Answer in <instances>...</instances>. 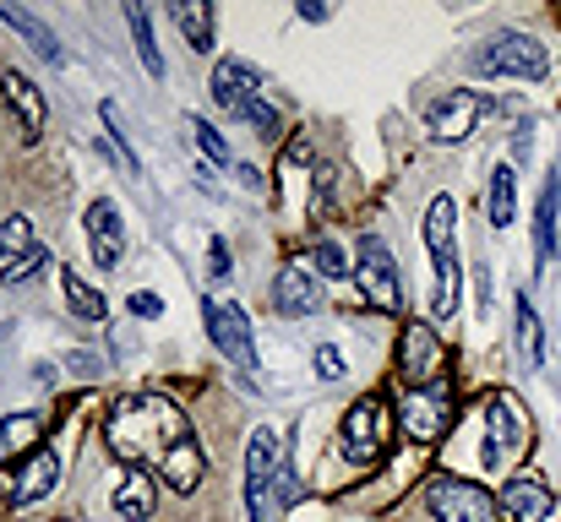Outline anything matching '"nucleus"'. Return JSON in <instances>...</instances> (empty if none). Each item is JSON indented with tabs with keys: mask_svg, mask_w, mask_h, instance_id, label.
Masks as SVG:
<instances>
[{
	"mask_svg": "<svg viewBox=\"0 0 561 522\" xmlns=\"http://www.w3.org/2000/svg\"><path fill=\"white\" fill-rule=\"evenodd\" d=\"M229 267H234V262H229V245L213 234V240H207V278H213V283H224V278H229Z\"/></svg>",
	"mask_w": 561,
	"mask_h": 522,
	"instance_id": "nucleus-35",
	"label": "nucleus"
},
{
	"mask_svg": "<svg viewBox=\"0 0 561 522\" xmlns=\"http://www.w3.org/2000/svg\"><path fill=\"white\" fill-rule=\"evenodd\" d=\"M22 251H33V234H27V218H5V223H0V256L11 262V256H22Z\"/></svg>",
	"mask_w": 561,
	"mask_h": 522,
	"instance_id": "nucleus-34",
	"label": "nucleus"
},
{
	"mask_svg": "<svg viewBox=\"0 0 561 522\" xmlns=\"http://www.w3.org/2000/svg\"><path fill=\"white\" fill-rule=\"evenodd\" d=\"M458 245L453 251H436V294H431V311L436 316H453L458 311Z\"/></svg>",
	"mask_w": 561,
	"mask_h": 522,
	"instance_id": "nucleus-30",
	"label": "nucleus"
},
{
	"mask_svg": "<svg viewBox=\"0 0 561 522\" xmlns=\"http://www.w3.org/2000/svg\"><path fill=\"white\" fill-rule=\"evenodd\" d=\"M202 474H207V457H202V446H196V436H191L186 446H175V452L164 457V468H159L153 479H164L170 490H181V496H191V490L202 485Z\"/></svg>",
	"mask_w": 561,
	"mask_h": 522,
	"instance_id": "nucleus-22",
	"label": "nucleus"
},
{
	"mask_svg": "<svg viewBox=\"0 0 561 522\" xmlns=\"http://www.w3.org/2000/svg\"><path fill=\"white\" fill-rule=\"evenodd\" d=\"M213 104L224 109V115H234V120H245V126H256V137H278V109L267 104V93H262V77L245 66V60H218L213 66Z\"/></svg>",
	"mask_w": 561,
	"mask_h": 522,
	"instance_id": "nucleus-2",
	"label": "nucleus"
},
{
	"mask_svg": "<svg viewBox=\"0 0 561 522\" xmlns=\"http://www.w3.org/2000/svg\"><path fill=\"white\" fill-rule=\"evenodd\" d=\"M186 126H191V137H196V148L207 153V164H224V170H229V137H224L213 120H202V115H191Z\"/></svg>",
	"mask_w": 561,
	"mask_h": 522,
	"instance_id": "nucleus-33",
	"label": "nucleus"
},
{
	"mask_svg": "<svg viewBox=\"0 0 561 522\" xmlns=\"http://www.w3.org/2000/svg\"><path fill=\"white\" fill-rule=\"evenodd\" d=\"M88 245H93V262H99L104 272L121 267V256H126V223H121V207H115L110 196H99V201L88 207Z\"/></svg>",
	"mask_w": 561,
	"mask_h": 522,
	"instance_id": "nucleus-14",
	"label": "nucleus"
},
{
	"mask_svg": "<svg viewBox=\"0 0 561 522\" xmlns=\"http://www.w3.org/2000/svg\"><path fill=\"white\" fill-rule=\"evenodd\" d=\"M126 27H131V44H137L148 77H164V55H159V44H153V16H148V5L126 0Z\"/></svg>",
	"mask_w": 561,
	"mask_h": 522,
	"instance_id": "nucleus-27",
	"label": "nucleus"
},
{
	"mask_svg": "<svg viewBox=\"0 0 561 522\" xmlns=\"http://www.w3.org/2000/svg\"><path fill=\"white\" fill-rule=\"evenodd\" d=\"M311 364H317V375H322V381H339V375H344V353H339L333 344L317 348V359H311Z\"/></svg>",
	"mask_w": 561,
	"mask_h": 522,
	"instance_id": "nucleus-37",
	"label": "nucleus"
},
{
	"mask_svg": "<svg viewBox=\"0 0 561 522\" xmlns=\"http://www.w3.org/2000/svg\"><path fill=\"white\" fill-rule=\"evenodd\" d=\"M55 485H60V457H55L49 446H38V452H27V457L11 468L5 496H11V507H33V501H44Z\"/></svg>",
	"mask_w": 561,
	"mask_h": 522,
	"instance_id": "nucleus-13",
	"label": "nucleus"
},
{
	"mask_svg": "<svg viewBox=\"0 0 561 522\" xmlns=\"http://www.w3.org/2000/svg\"><path fill=\"white\" fill-rule=\"evenodd\" d=\"M485 109H496L485 93H474V88H453L447 98H436V104H431V115H425V131H431L436 142H463L469 131H480Z\"/></svg>",
	"mask_w": 561,
	"mask_h": 522,
	"instance_id": "nucleus-10",
	"label": "nucleus"
},
{
	"mask_svg": "<svg viewBox=\"0 0 561 522\" xmlns=\"http://www.w3.org/2000/svg\"><path fill=\"white\" fill-rule=\"evenodd\" d=\"M170 16H175V27L186 33V44L196 55H213V5L207 0H175Z\"/></svg>",
	"mask_w": 561,
	"mask_h": 522,
	"instance_id": "nucleus-24",
	"label": "nucleus"
},
{
	"mask_svg": "<svg viewBox=\"0 0 561 522\" xmlns=\"http://www.w3.org/2000/svg\"><path fill=\"white\" fill-rule=\"evenodd\" d=\"M425 507L436 522H502V501L474 485V479H458V474H442L425 485Z\"/></svg>",
	"mask_w": 561,
	"mask_h": 522,
	"instance_id": "nucleus-5",
	"label": "nucleus"
},
{
	"mask_svg": "<svg viewBox=\"0 0 561 522\" xmlns=\"http://www.w3.org/2000/svg\"><path fill=\"white\" fill-rule=\"evenodd\" d=\"M392 446V414L381 397H360L350 414H344V457L355 468H376Z\"/></svg>",
	"mask_w": 561,
	"mask_h": 522,
	"instance_id": "nucleus-7",
	"label": "nucleus"
},
{
	"mask_svg": "<svg viewBox=\"0 0 561 522\" xmlns=\"http://www.w3.org/2000/svg\"><path fill=\"white\" fill-rule=\"evenodd\" d=\"M295 11H300V22H328L333 16V5H322V0H300Z\"/></svg>",
	"mask_w": 561,
	"mask_h": 522,
	"instance_id": "nucleus-38",
	"label": "nucleus"
},
{
	"mask_svg": "<svg viewBox=\"0 0 561 522\" xmlns=\"http://www.w3.org/2000/svg\"><path fill=\"white\" fill-rule=\"evenodd\" d=\"M38 430H44L38 414H11V419H0V463L38 452Z\"/></svg>",
	"mask_w": 561,
	"mask_h": 522,
	"instance_id": "nucleus-26",
	"label": "nucleus"
},
{
	"mask_svg": "<svg viewBox=\"0 0 561 522\" xmlns=\"http://www.w3.org/2000/svg\"><path fill=\"white\" fill-rule=\"evenodd\" d=\"M485 463L491 468H502V463H513L524 446H529V425H524V414L513 408V397L507 392H491V403H485Z\"/></svg>",
	"mask_w": 561,
	"mask_h": 522,
	"instance_id": "nucleus-12",
	"label": "nucleus"
},
{
	"mask_svg": "<svg viewBox=\"0 0 561 522\" xmlns=\"http://www.w3.org/2000/svg\"><path fill=\"white\" fill-rule=\"evenodd\" d=\"M240 185H251V190H262V174L251 170V164H240Z\"/></svg>",
	"mask_w": 561,
	"mask_h": 522,
	"instance_id": "nucleus-43",
	"label": "nucleus"
},
{
	"mask_svg": "<svg viewBox=\"0 0 561 522\" xmlns=\"http://www.w3.org/2000/svg\"><path fill=\"white\" fill-rule=\"evenodd\" d=\"M202 316H207V338H213V348H218L240 375H251V370H256V344H251V322H245V311L229 305V300H207Z\"/></svg>",
	"mask_w": 561,
	"mask_h": 522,
	"instance_id": "nucleus-9",
	"label": "nucleus"
},
{
	"mask_svg": "<svg viewBox=\"0 0 561 522\" xmlns=\"http://www.w3.org/2000/svg\"><path fill=\"white\" fill-rule=\"evenodd\" d=\"M557 212H561V174H551L540 201H535V267H546L551 251H557Z\"/></svg>",
	"mask_w": 561,
	"mask_h": 522,
	"instance_id": "nucleus-21",
	"label": "nucleus"
},
{
	"mask_svg": "<svg viewBox=\"0 0 561 522\" xmlns=\"http://www.w3.org/2000/svg\"><path fill=\"white\" fill-rule=\"evenodd\" d=\"M44 267H49V251L33 245V251H22V256H11V262L0 267V283H5V289H22V283H33Z\"/></svg>",
	"mask_w": 561,
	"mask_h": 522,
	"instance_id": "nucleus-31",
	"label": "nucleus"
},
{
	"mask_svg": "<svg viewBox=\"0 0 561 522\" xmlns=\"http://www.w3.org/2000/svg\"><path fill=\"white\" fill-rule=\"evenodd\" d=\"M453 414H458V397H453V386H447V381H431V386H409V392H398L403 436H414L420 446L442 441V436H447V425H453Z\"/></svg>",
	"mask_w": 561,
	"mask_h": 522,
	"instance_id": "nucleus-6",
	"label": "nucleus"
},
{
	"mask_svg": "<svg viewBox=\"0 0 561 522\" xmlns=\"http://www.w3.org/2000/svg\"><path fill=\"white\" fill-rule=\"evenodd\" d=\"M322 305V289H317V272L306 262H284V272L273 278V311L278 316H311Z\"/></svg>",
	"mask_w": 561,
	"mask_h": 522,
	"instance_id": "nucleus-15",
	"label": "nucleus"
},
{
	"mask_svg": "<svg viewBox=\"0 0 561 522\" xmlns=\"http://www.w3.org/2000/svg\"><path fill=\"white\" fill-rule=\"evenodd\" d=\"M0 93H5V104H11L22 137H38V131H44V93H38L22 71H0Z\"/></svg>",
	"mask_w": 561,
	"mask_h": 522,
	"instance_id": "nucleus-18",
	"label": "nucleus"
},
{
	"mask_svg": "<svg viewBox=\"0 0 561 522\" xmlns=\"http://www.w3.org/2000/svg\"><path fill=\"white\" fill-rule=\"evenodd\" d=\"M442 338L431 322H403V338H398V381L403 386H431L442 381Z\"/></svg>",
	"mask_w": 561,
	"mask_h": 522,
	"instance_id": "nucleus-11",
	"label": "nucleus"
},
{
	"mask_svg": "<svg viewBox=\"0 0 561 522\" xmlns=\"http://www.w3.org/2000/svg\"><path fill=\"white\" fill-rule=\"evenodd\" d=\"M126 305H131V316H142V322H159V316H164V300H159L153 289H137Z\"/></svg>",
	"mask_w": 561,
	"mask_h": 522,
	"instance_id": "nucleus-36",
	"label": "nucleus"
},
{
	"mask_svg": "<svg viewBox=\"0 0 561 522\" xmlns=\"http://www.w3.org/2000/svg\"><path fill=\"white\" fill-rule=\"evenodd\" d=\"M104 441H110V452H115L121 463L159 474L164 457L191 441V419L170 392H121V397L110 403Z\"/></svg>",
	"mask_w": 561,
	"mask_h": 522,
	"instance_id": "nucleus-1",
	"label": "nucleus"
},
{
	"mask_svg": "<svg viewBox=\"0 0 561 522\" xmlns=\"http://www.w3.org/2000/svg\"><path fill=\"white\" fill-rule=\"evenodd\" d=\"M284 468H289V457H284V436H278L273 425H256L251 441H245V512H251V522L278 518L273 490H278Z\"/></svg>",
	"mask_w": 561,
	"mask_h": 522,
	"instance_id": "nucleus-3",
	"label": "nucleus"
},
{
	"mask_svg": "<svg viewBox=\"0 0 561 522\" xmlns=\"http://www.w3.org/2000/svg\"><path fill=\"white\" fill-rule=\"evenodd\" d=\"M420 234H425L431 256H436V251H453V245H458V240H453V234H458V201H453V196H431Z\"/></svg>",
	"mask_w": 561,
	"mask_h": 522,
	"instance_id": "nucleus-25",
	"label": "nucleus"
},
{
	"mask_svg": "<svg viewBox=\"0 0 561 522\" xmlns=\"http://www.w3.org/2000/svg\"><path fill=\"white\" fill-rule=\"evenodd\" d=\"M153 507H159V479H153L148 468H131V474L121 479V490H115V512L126 522H148Z\"/></svg>",
	"mask_w": 561,
	"mask_h": 522,
	"instance_id": "nucleus-20",
	"label": "nucleus"
},
{
	"mask_svg": "<svg viewBox=\"0 0 561 522\" xmlns=\"http://www.w3.org/2000/svg\"><path fill=\"white\" fill-rule=\"evenodd\" d=\"M360 267H355V283H360V300L371 305V311H403V278H398V262H392V251H387V240L381 234H360V256H355Z\"/></svg>",
	"mask_w": 561,
	"mask_h": 522,
	"instance_id": "nucleus-8",
	"label": "nucleus"
},
{
	"mask_svg": "<svg viewBox=\"0 0 561 522\" xmlns=\"http://www.w3.org/2000/svg\"><path fill=\"white\" fill-rule=\"evenodd\" d=\"M60 289H66V305H71L82 322H104V316H110L104 294H99V289H93L82 272H71V267H66V272H60Z\"/></svg>",
	"mask_w": 561,
	"mask_h": 522,
	"instance_id": "nucleus-29",
	"label": "nucleus"
},
{
	"mask_svg": "<svg viewBox=\"0 0 561 522\" xmlns=\"http://www.w3.org/2000/svg\"><path fill=\"white\" fill-rule=\"evenodd\" d=\"M474 66H480L485 77H524V82H540V77L551 71V55H546V44H540L535 33L507 27V33H491V38L474 49Z\"/></svg>",
	"mask_w": 561,
	"mask_h": 522,
	"instance_id": "nucleus-4",
	"label": "nucleus"
},
{
	"mask_svg": "<svg viewBox=\"0 0 561 522\" xmlns=\"http://www.w3.org/2000/svg\"><path fill=\"white\" fill-rule=\"evenodd\" d=\"M311 262H317V278H350V272H355V267H350V256H344V245H339L333 234H317Z\"/></svg>",
	"mask_w": 561,
	"mask_h": 522,
	"instance_id": "nucleus-32",
	"label": "nucleus"
},
{
	"mask_svg": "<svg viewBox=\"0 0 561 522\" xmlns=\"http://www.w3.org/2000/svg\"><path fill=\"white\" fill-rule=\"evenodd\" d=\"M529 148H535V126L524 120V126H518V137H513V153H518V159H529Z\"/></svg>",
	"mask_w": 561,
	"mask_h": 522,
	"instance_id": "nucleus-40",
	"label": "nucleus"
},
{
	"mask_svg": "<svg viewBox=\"0 0 561 522\" xmlns=\"http://www.w3.org/2000/svg\"><path fill=\"white\" fill-rule=\"evenodd\" d=\"M491 300H496V283H491V267H480V316L491 322Z\"/></svg>",
	"mask_w": 561,
	"mask_h": 522,
	"instance_id": "nucleus-39",
	"label": "nucleus"
},
{
	"mask_svg": "<svg viewBox=\"0 0 561 522\" xmlns=\"http://www.w3.org/2000/svg\"><path fill=\"white\" fill-rule=\"evenodd\" d=\"M196 185H202V190H207V196H218V179H213V170H207V164H196Z\"/></svg>",
	"mask_w": 561,
	"mask_h": 522,
	"instance_id": "nucleus-41",
	"label": "nucleus"
},
{
	"mask_svg": "<svg viewBox=\"0 0 561 522\" xmlns=\"http://www.w3.org/2000/svg\"><path fill=\"white\" fill-rule=\"evenodd\" d=\"M99 120H104V137H110V153H115V164H121L126 174H142V159H137V148H131V131L121 126V104H115V98H104Z\"/></svg>",
	"mask_w": 561,
	"mask_h": 522,
	"instance_id": "nucleus-28",
	"label": "nucleus"
},
{
	"mask_svg": "<svg viewBox=\"0 0 561 522\" xmlns=\"http://www.w3.org/2000/svg\"><path fill=\"white\" fill-rule=\"evenodd\" d=\"M513 333H518V364L524 370H546V327H540L529 294L513 300Z\"/></svg>",
	"mask_w": 561,
	"mask_h": 522,
	"instance_id": "nucleus-19",
	"label": "nucleus"
},
{
	"mask_svg": "<svg viewBox=\"0 0 561 522\" xmlns=\"http://www.w3.org/2000/svg\"><path fill=\"white\" fill-rule=\"evenodd\" d=\"M71 364H77V370H82V375H99V370H104V364H99V359H93V353H77V359H71Z\"/></svg>",
	"mask_w": 561,
	"mask_h": 522,
	"instance_id": "nucleus-42",
	"label": "nucleus"
},
{
	"mask_svg": "<svg viewBox=\"0 0 561 522\" xmlns=\"http://www.w3.org/2000/svg\"><path fill=\"white\" fill-rule=\"evenodd\" d=\"M496 501H502V512L513 522H551V512H557V496H551V485H546L540 474L507 479V490H502Z\"/></svg>",
	"mask_w": 561,
	"mask_h": 522,
	"instance_id": "nucleus-16",
	"label": "nucleus"
},
{
	"mask_svg": "<svg viewBox=\"0 0 561 522\" xmlns=\"http://www.w3.org/2000/svg\"><path fill=\"white\" fill-rule=\"evenodd\" d=\"M0 22H5L11 33H22V38H27V49H33L38 60H49V66H66V49H60L55 27H44V22H38L33 11H22V5L0 0Z\"/></svg>",
	"mask_w": 561,
	"mask_h": 522,
	"instance_id": "nucleus-17",
	"label": "nucleus"
},
{
	"mask_svg": "<svg viewBox=\"0 0 561 522\" xmlns=\"http://www.w3.org/2000/svg\"><path fill=\"white\" fill-rule=\"evenodd\" d=\"M485 218H491V229H507V223L518 218V174H513V164H496V170H491Z\"/></svg>",
	"mask_w": 561,
	"mask_h": 522,
	"instance_id": "nucleus-23",
	"label": "nucleus"
}]
</instances>
